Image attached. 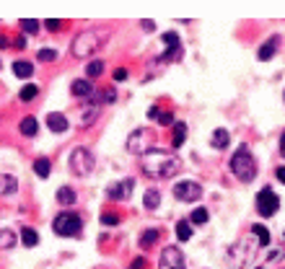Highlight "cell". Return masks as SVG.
I'll return each mask as SVG.
<instances>
[{
    "label": "cell",
    "instance_id": "1",
    "mask_svg": "<svg viewBox=\"0 0 285 269\" xmlns=\"http://www.w3.org/2000/svg\"><path fill=\"white\" fill-rule=\"evenodd\" d=\"M179 171H182V161L169 150L153 148V150H148L142 155V174L151 176V179H171Z\"/></svg>",
    "mask_w": 285,
    "mask_h": 269
},
{
    "label": "cell",
    "instance_id": "2",
    "mask_svg": "<svg viewBox=\"0 0 285 269\" xmlns=\"http://www.w3.org/2000/svg\"><path fill=\"white\" fill-rule=\"evenodd\" d=\"M228 168H231V174H234L238 181H244V184L254 181V176H257V161H254V155H252V150L246 145H241L234 155H231Z\"/></svg>",
    "mask_w": 285,
    "mask_h": 269
},
{
    "label": "cell",
    "instance_id": "3",
    "mask_svg": "<svg viewBox=\"0 0 285 269\" xmlns=\"http://www.w3.org/2000/svg\"><path fill=\"white\" fill-rule=\"evenodd\" d=\"M99 47H101V31H96V29H88V31H80L76 39H73L70 52H73V57L86 60V57H91Z\"/></svg>",
    "mask_w": 285,
    "mask_h": 269
},
{
    "label": "cell",
    "instance_id": "4",
    "mask_svg": "<svg viewBox=\"0 0 285 269\" xmlns=\"http://www.w3.org/2000/svg\"><path fill=\"white\" fill-rule=\"evenodd\" d=\"M52 228L63 238H76V236L83 233V220H80V215H76V212H60L55 218V223H52Z\"/></svg>",
    "mask_w": 285,
    "mask_h": 269
},
{
    "label": "cell",
    "instance_id": "5",
    "mask_svg": "<svg viewBox=\"0 0 285 269\" xmlns=\"http://www.w3.org/2000/svg\"><path fill=\"white\" fill-rule=\"evenodd\" d=\"M148 150H153V132L148 130V127H140V130H135L130 137H127V153L142 158Z\"/></svg>",
    "mask_w": 285,
    "mask_h": 269
},
{
    "label": "cell",
    "instance_id": "6",
    "mask_svg": "<svg viewBox=\"0 0 285 269\" xmlns=\"http://www.w3.org/2000/svg\"><path fill=\"white\" fill-rule=\"evenodd\" d=\"M257 246H259V241H254V238H241L236 246H231L228 249V256H231V261L234 264H246L249 259H254V254H257Z\"/></svg>",
    "mask_w": 285,
    "mask_h": 269
},
{
    "label": "cell",
    "instance_id": "7",
    "mask_svg": "<svg viewBox=\"0 0 285 269\" xmlns=\"http://www.w3.org/2000/svg\"><path fill=\"white\" fill-rule=\"evenodd\" d=\"M94 166H96V161H94L91 150H86V148H76V150L70 153V168L76 171L78 176H88L94 171Z\"/></svg>",
    "mask_w": 285,
    "mask_h": 269
},
{
    "label": "cell",
    "instance_id": "8",
    "mask_svg": "<svg viewBox=\"0 0 285 269\" xmlns=\"http://www.w3.org/2000/svg\"><path fill=\"white\" fill-rule=\"evenodd\" d=\"M174 197L179 202H197L202 197V186L194 179H184V181L174 184Z\"/></svg>",
    "mask_w": 285,
    "mask_h": 269
},
{
    "label": "cell",
    "instance_id": "9",
    "mask_svg": "<svg viewBox=\"0 0 285 269\" xmlns=\"http://www.w3.org/2000/svg\"><path fill=\"white\" fill-rule=\"evenodd\" d=\"M277 207H280V197H277L272 189H262L257 194V212L262 218H272L277 212Z\"/></svg>",
    "mask_w": 285,
    "mask_h": 269
},
{
    "label": "cell",
    "instance_id": "10",
    "mask_svg": "<svg viewBox=\"0 0 285 269\" xmlns=\"http://www.w3.org/2000/svg\"><path fill=\"white\" fill-rule=\"evenodd\" d=\"M158 269H184V256L176 246H163Z\"/></svg>",
    "mask_w": 285,
    "mask_h": 269
},
{
    "label": "cell",
    "instance_id": "11",
    "mask_svg": "<svg viewBox=\"0 0 285 269\" xmlns=\"http://www.w3.org/2000/svg\"><path fill=\"white\" fill-rule=\"evenodd\" d=\"M132 186H135V179H125V181H117L107 189V197L114 199V202H122V199H130L132 194Z\"/></svg>",
    "mask_w": 285,
    "mask_h": 269
},
{
    "label": "cell",
    "instance_id": "12",
    "mask_svg": "<svg viewBox=\"0 0 285 269\" xmlns=\"http://www.w3.org/2000/svg\"><path fill=\"white\" fill-rule=\"evenodd\" d=\"M99 114H101V93L94 96V99L86 104V111H83V117H80V127H91L96 119H99Z\"/></svg>",
    "mask_w": 285,
    "mask_h": 269
},
{
    "label": "cell",
    "instance_id": "13",
    "mask_svg": "<svg viewBox=\"0 0 285 269\" xmlns=\"http://www.w3.org/2000/svg\"><path fill=\"white\" fill-rule=\"evenodd\" d=\"M70 93L73 96H80V99H86V96H91L94 93V83L88 78H83V80H73V86H70Z\"/></svg>",
    "mask_w": 285,
    "mask_h": 269
},
{
    "label": "cell",
    "instance_id": "14",
    "mask_svg": "<svg viewBox=\"0 0 285 269\" xmlns=\"http://www.w3.org/2000/svg\"><path fill=\"white\" fill-rule=\"evenodd\" d=\"M18 192V179L8 176V174H0V194L3 197H11V194Z\"/></svg>",
    "mask_w": 285,
    "mask_h": 269
},
{
    "label": "cell",
    "instance_id": "15",
    "mask_svg": "<svg viewBox=\"0 0 285 269\" xmlns=\"http://www.w3.org/2000/svg\"><path fill=\"white\" fill-rule=\"evenodd\" d=\"M47 127L52 132H65L67 130V117L60 114V111H52V114H47Z\"/></svg>",
    "mask_w": 285,
    "mask_h": 269
},
{
    "label": "cell",
    "instance_id": "16",
    "mask_svg": "<svg viewBox=\"0 0 285 269\" xmlns=\"http://www.w3.org/2000/svg\"><path fill=\"white\" fill-rule=\"evenodd\" d=\"M210 143H213L215 150H226L228 143H231V134H228V130H223V127H221V130H215V132H213V140H210Z\"/></svg>",
    "mask_w": 285,
    "mask_h": 269
},
{
    "label": "cell",
    "instance_id": "17",
    "mask_svg": "<svg viewBox=\"0 0 285 269\" xmlns=\"http://www.w3.org/2000/svg\"><path fill=\"white\" fill-rule=\"evenodd\" d=\"M13 73H16L18 78H32L34 75V62H29V60H16V62H13Z\"/></svg>",
    "mask_w": 285,
    "mask_h": 269
},
{
    "label": "cell",
    "instance_id": "18",
    "mask_svg": "<svg viewBox=\"0 0 285 269\" xmlns=\"http://www.w3.org/2000/svg\"><path fill=\"white\" fill-rule=\"evenodd\" d=\"M57 202H60L63 207L76 205V192H73L70 186H60V189H57Z\"/></svg>",
    "mask_w": 285,
    "mask_h": 269
},
{
    "label": "cell",
    "instance_id": "19",
    "mask_svg": "<svg viewBox=\"0 0 285 269\" xmlns=\"http://www.w3.org/2000/svg\"><path fill=\"white\" fill-rule=\"evenodd\" d=\"M161 205V194L158 189H148L142 194V207H148V210H156V207Z\"/></svg>",
    "mask_w": 285,
    "mask_h": 269
},
{
    "label": "cell",
    "instance_id": "20",
    "mask_svg": "<svg viewBox=\"0 0 285 269\" xmlns=\"http://www.w3.org/2000/svg\"><path fill=\"white\" fill-rule=\"evenodd\" d=\"M277 42H280V39H277V36H272V39H269L267 44H262L259 52H257V57H259V60H269V57H272L275 52H277Z\"/></svg>",
    "mask_w": 285,
    "mask_h": 269
},
{
    "label": "cell",
    "instance_id": "21",
    "mask_svg": "<svg viewBox=\"0 0 285 269\" xmlns=\"http://www.w3.org/2000/svg\"><path fill=\"white\" fill-rule=\"evenodd\" d=\"M21 132H24L26 137H34V134L39 132V122H36L34 117H24L21 119Z\"/></svg>",
    "mask_w": 285,
    "mask_h": 269
},
{
    "label": "cell",
    "instance_id": "22",
    "mask_svg": "<svg viewBox=\"0 0 285 269\" xmlns=\"http://www.w3.org/2000/svg\"><path fill=\"white\" fill-rule=\"evenodd\" d=\"M187 124L184 122H174V140H171V143H174V148H182L184 145V140H187Z\"/></svg>",
    "mask_w": 285,
    "mask_h": 269
},
{
    "label": "cell",
    "instance_id": "23",
    "mask_svg": "<svg viewBox=\"0 0 285 269\" xmlns=\"http://www.w3.org/2000/svg\"><path fill=\"white\" fill-rule=\"evenodd\" d=\"M16 241H18V236L13 233V230H8V228L0 230V249H13Z\"/></svg>",
    "mask_w": 285,
    "mask_h": 269
},
{
    "label": "cell",
    "instance_id": "24",
    "mask_svg": "<svg viewBox=\"0 0 285 269\" xmlns=\"http://www.w3.org/2000/svg\"><path fill=\"white\" fill-rule=\"evenodd\" d=\"M21 243L26 246V249H32V246L39 243V236H36L34 228H21Z\"/></svg>",
    "mask_w": 285,
    "mask_h": 269
},
{
    "label": "cell",
    "instance_id": "25",
    "mask_svg": "<svg viewBox=\"0 0 285 269\" xmlns=\"http://www.w3.org/2000/svg\"><path fill=\"white\" fill-rule=\"evenodd\" d=\"M176 238L179 241H190L192 238V223L190 220H179L176 223Z\"/></svg>",
    "mask_w": 285,
    "mask_h": 269
},
{
    "label": "cell",
    "instance_id": "26",
    "mask_svg": "<svg viewBox=\"0 0 285 269\" xmlns=\"http://www.w3.org/2000/svg\"><path fill=\"white\" fill-rule=\"evenodd\" d=\"M158 236H161V233H158L156 228H148L145 233L140 236V246H142V249H151V246H153L156 241H158Z\"/></svg>",
    "mask_w": 285,
    "mask_h": 269
},
{
    "label": "cell",
    "instance_id": "27",
    "mask_svg": "<svg viewBox=\"0 0 285 269\" xmlns=\"http://www.w3.org/2000/svg\"><path fill=\"white\" fill-rule=\"evenodd\" d=\"M252 233L257 236L259 246H269V230H267L265 225H259V223H254V225H252Z\"/></svg>",
    "mask_w": 285,
    "mask_h": 269
},
{
    "label": "cell",
    "instance_id": "28",
    "mask_svg": "<svg viewBox=\"0 0 285 269\" xmlns=\"http://www.w3.org/2000/svg\"><path fill=\"white\" fill-rule=\"evenodd\" d=\"M34 174L42 176V179H47L49 176V158H36L34 161Z\"/></svg>",
    "mask_w": 285,
    "mask_h": 269
},
{
    "label": "cell",
    "instance_id": "29",
    "mask_svg": "<svg viewBox=\"0 0 285 269\" xmlns=\"http://www.w3.org/2000/svg\"><path fill=\"white\" fill-rule=\"evenodd\" d=\"M101 73H104V62H101V60H91V62L86 65V75L88 78H99Z\"/></svg>",
    "mask_w": 285,
    "mask_h": 269
},
{
    "label": "cell",
    "instance_id": "30",
    "mask_svg": "<svg viewBox=\"0 0 285 269\" xmlns=\"http://www.w3.org/2000/svg\"><path fill=\"white\" fill-rule=\"evenodd\" d=\"M207 218H210V212L205 210V207H197V210L192 212L190 223H192V225H202V223H207Z\"/></svg>",
    "mask_w": 285,
    "mask_h": 269
},
{
    "label": "cell",
    "instance_id": "31",
    "mask_svg": "<svg viewBox=\"0 0 285 269\" xmlns=\"http://www.w3.org/2000/svg\"><path fill=\"white\" fill-rule=\"evenodd\" d=\"M179 57H182V44H179V47H171L169 52H163L158 57V62H171V60H179Z\"/></svg>",
    "mask_w": 285,
    "mask_h": 269
},
{
    "label": "cell",
    "instance_id": "32",
    "mask_svg": "<svg viewBox=\"0 0 285 269\" xmlns=\"http://www.w3.org/2000/svg\"><path fill=\"white\" fill-rule=\"evenodd\" d=\"M36 93H39V88H36L34 83L24 86V88H21V101H32V99H34Z\"/></svg>",
    "mask_w": 285,
    "mask_h": 269
},
{
    "label": "cell",
    "instance_id": "33",
    "mask_svg": "<svg viewBox=\"0 0 285 269\" xmlns=\"http://www.w3.org/2000/svg\"><path fill=\"white\" fill-rule=\"evenodd\" d=\"M283 256H285V249H272V251H267V264H265V267L275 264V261H283Z\"/></svg>",
    "mask_w": 285,
    "mask_h": 269
},
{
    "label": "cell",
    "instance_id": "34",
    "mask_svg": "<svg viewBox=\"0 0 285 269\" xmlns=\"http://www.w3.org/2000/svg\"><path fill=\"white\" fill-rule=\"evenodd\" d=\"M55 57H57L55 49H39V52H36V60H39V62H52Z\"/></svg>",
    "mask_w": 285,
    "mask_h": 269
},
{
    "label": "cell",
    "instance_id": "35",
    "mask_svg": "<svg viewBox=\"0 0 285 269\" xmlns=\"http://www.w3.org/2000/svg\"><path fill=\"white\" fill-rule=\"evenodd\" d=\"M163 44H166L169 49L171 47H179V34L176 31H166V34H163Z\"/></svg>",
    "mask_w": 285,
    "mask_h": 269
},
{
    "label": "cell",
    "instance_id": "36",
    "mask_svg": "<svg viewBox=\"0 0 285 269\" xmlns=\"http://www.w3.org/2000/svg\"><path fill=\"white\" fill-rule=\"evenodd\" d=\"M21 26H24V31H26V34H36V31H39V21H34V18L21 21Z\"/></svg>",
    "mask_w": 285,
    "mask_h": 269
},
{
    "label": "cell",
    "instance_id": "37",
    "mask_svg": "<svg viewBox=\"0 0 285 269\" xmlns=\"http://www.w3.org/2000/svg\"><path fill=\"white\" fill-rule=\"evenodd\" d=\"M44 26H47V31H60V29H63V21H57V18H47V21H44Z\"/></svg>",
    "mask_w": 285,
    "mask_h": 269
},
{
    "label": "cell",
    "instance_id": "38",
    "mask_svg": "<svg viewBox=\"0 0 285 269\" xmlns=\"http://www.w3.org/2000/svg\"><path fill=\"white\" fill-rule=\"evenodd\" d=\"M101 223H104V225H117L119 218H117L114 212H104V215H101Z\"/></svg>",
    "mask_w": 285,
    "mask_h": 269
},
{
    "label": "cell",
    "instance_id": "39",
    "mask_svg": "<svg viewBox=\"0 0 285 269\" xmlns=\"http://www.w3.org/2000/svg\"><path fill=\"white\" fill-rule=\"evenodd\" d=\"M158 122H161V124H174V114H171V111H161V114H158Z\"/></svg>",
    "mask_w": 285,
    "mask_h": 269
},
{
    "label": "cell",
    "instance_id": "40",
    "mask_svg": "<svg viewBox=\"0 0 285 269\" xmlns=\"http://www.w3.org/2000/svg\"><path fill=\"white\" fill-rule=\"evenodd\" d=\"M114 80H117V83H119V80H127V70H125V67H117V70H114Z\"/></svg>",
    "mask_w": 285,
    "mask_h": 269
},
{
    "label": "cell",
    "instance_id": "41",
    "mask_svg": "<svg viewBox=\"0 0 285 269\" xmlns=\"http://www.w3.org/2000/svg\"><path fill=\"white\" fill-rule=\"evenodd\" d=\"M13 47H16V49H26V36H18V39H13Z\"/></svg>",
    "mask_w": 285,
    "mask_h": 269
},
{
    "label": "cell",
    "instance_id": "42",
    "mask_svg": "<svg viewBox=\"0 0 285 269\" xmlns=\"http://www.w3.org/2000/svg\"><path fill=\"white\" fill-rule=\"evenodd\" d=\"M142 267H145V259H142V256H138V259L130 264V269H142Z\"/></svg>",
    "mask_w": 285,
    "mask_h": 269
},
{
    "label": "cell",
    "instance_id": "43",
    "mask_svg": "<svg viewBox=\"0 0 285 269\" xmlns=\"http://www.w3.org/2000/svg\"><path fill=\"white\" fill-rule=\"evenodd\" d=\"M275 176H277V181H283V184H285V166L277 168V171H275Z\"/></svg>",
    "mask_w": 285,
    "mask_h": 269
},
{
    "label": "cell",
    "instance_id": "44",
    "mask_svg": "<svg viewBox=\"0 0 285 269\" xmlns=\"http://www.w3.org/2000/svg\"><path fill=\"white\" fill-rule=\"evenodd\" d=\"M158 114H161V109H158V106H153L151 111H148V117H151V119H158Z\"/></svg>",
    "mask_w": 285,
    "mask_h": 269
},
{
    "label": "cell",
    "instance_id": "45",
    "mask_svg": "<svg viewBox=\"0 0 285 269\" xmlns=\"http://www.w3.org/2000/svg\"><path fill=\"white\" fill-rule=\"evenodd\" d=\"M8 36H5V34H0V49H5V47H8Z\"/></svg>",
    "mask_w": 285,
    "mask_h": 269
},
{
    "label": "cell",
    "instance_id": "46",
    "mask_svg": "<svg viewBox=\"0 0 285 269\" xmlns=\"http://www.w3.org/2000/svg\"><path fill=\"white\" fill-rule=\"evenodd\" d=\"M280 155H283V158H285V132L280 134Z\"/></svg>",
    "mask_w": 285,
    "mask_h": 269
},
{
    "label": "cell",
    "instance_id": "47",
    "mask_svg": "<svg viewBox=\"0 0 285 269\" xmlns=\"http://www.w3.org/2000/svg\"><path fill=\"white\" fill-rule=\"evenodd\" d=\"M142 29H145V31H153L156 26H153V21H142Z\"/></svg>",
    "mask_w": 285,
    "mask_h": 269
},
{
    "label": "cell",
    "instance_id": "48",
    "mask_svg": "<svg viewBox=\"0 0 285 269\" xmlns=\"http://www.w3.org/2000/svg\"><path fill=\"white\" fill-rule=\"evenodd\" d=\"M283 241H285V230H283Z\"/></svg>",
    "mask_w": 285,
    "mask_h": 269
}]
</instances>
